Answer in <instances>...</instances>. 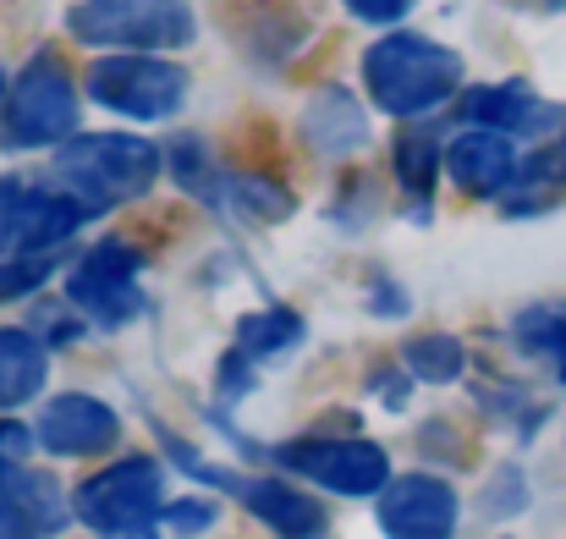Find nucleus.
<instances>
[{
    "mask_svg": "<svg viewBox=\"0 0 566 539\" xmlns=\"http://www.w3.org/2000/svg\"><path fill=\"white\" fill-rule=\"evenodd\" d=\"M0 94H6V72H0Z\"/></svg>",
    "mask_w": 566,
    "mask_h": 539,
    "instance_id": "cd10ccee",
    "label": "nucleus"
},
{
    "mask_svg": "<svg viewBox=\"0 0 566 539\" xmlns=\"http://www.w3.org/2000/svg\"><path fill=\"white\" fill-rule=\"evenodd\" d=\"M231 496L270 529L275 539H314L325 535V507L314 496H303L297 485L286 479H231Z\"/></svg>",
    "mask_w": 566,
    "mask_h": 539,
    "instance_id": "4468645a",
    "label": "nucleus"
},
{
    "mask_svg": "<svg viewBox=\"0 0 566 539\" xmlns=\"http://www.w3.org/2000/svg\"><path fill=\"white\" fill-rule=\"evenodd\" d=\"M303 342V320L292 309H259V314H242L237 320V353L253 363L281 359Z\"/></svg>",
    "mask_w": 566,
    "mask_h": 539,
    "instance_id": "6ab92c4d",
    "label": "nucleus"
},
{
    "mask_svg": "<svg viewBox=\"0 0 566 539\" xmlns=\"http://www.w3.org/2000/svg\"><path fill=\"white\" fill-rule=\"evenodd\" d=\"M562 198H566V138H551V144H539L517 166V182L506 193V209L512 215H539V209H551Z\"/></svg>",
    "mask_w": 566,
    "mask_h": 539,
    "instance_id": "f3484780",
    "label": "nucleus"
},
{
    "mask_svg": "<svg viewBox=\"0 0 566 539\" xmlns=\"http://www.w3.org/2000/svg\"><path fill=\"white\" fill-rule=\"evenodd\" d=\"M88 100L133 122H166L188 105V72L166 55H105L88 66Z\"/></svg>",
    "mask_w": 566,
    "mask_h": 539,
    "instance_id": "423d86ee",
    "label": "nucleus"
},
{
    "mask_svg": "<svg viewBox=\"0 0 566 539\" xmlns=\"http://www.w3.org/2000/svg\"><path fill=\"white\" fill-rule=\"evenodd\" d=\"M50 374V353L33 331H0V413L33 402L44 391Z\"/></svg>",
    "mask_w": 566,
    "mask_h": 539,
    "instance_id": "dca6fc26",
    "label": "nucleus"
},
{
    "mask_svg": "<svg viewBox=\"0 0 566 539\" xmlns=\"http://www.w3.org/2000/svg\"><path fill=\"white\" fill-rule=\"evenodd\" d=\"M484 512H490V518H495V512H501V518H506V512H523V474L506 468V490L490 485V490H484Z\"/></svg>",
    "mask_w": 566,
    "mask_h": 539,
    "instance_id": "bb28decb",
    "label": "nucleus"
},
{
    "mask_svg": "<svg viewBox=\"0 0 566 539\" xmlns=\"http://www.w3.org/2000/svg\"><path fill=\"white\" fill-rule=\"evenodd\" d=\"M214 518H220V507H214V501H203V496H188V501H171L160 524H171V529H182V535H198V529H209Z\"/></svg>",
    "mask_w": 566,
    "mask_h": 539,
    "instance_id": "b1692460",
    "label": "nucleus"
},
{
    "mask_svg": "<svg viewBox=\"0 0 566 539\" xmlns=\"http://www.w3.org/2000/svg\"><path fill=\"white\" fill-rule=\"evenodd\" d=\"M275 463L292 468V474H303V479H314L319 490L353 496V501L379 496V490L390 485V457H385V446L358 440V435H325V440L308 435V440H286V446L275 452Z\"/></svg>",
    "mask_w": 566,
    "mask_h": 539,
    "instance_id": "6e6552de",
    "label": "nucleus"
},
{
    "mask_svg": "<svg viewBox=\"0 0 566 539\" xmlns=\"http://www.w3.org/2000/svg\"><path fill=\"white\" fill-rule=\"evenodd\" d=\"M33 440L50 452V457H99L122 440V413L88 391H61L44 402L39 424H33Z\"/></svg>",
    "mask_w": 566,
    "mask_h": 539,
    "instance_id": "9d476101",
    "label": "nucleus"
},
{
    "mask_svg": "<svg viewBox=\"0 0 566 539\" xmlns=\"http://www.w3.org/2000/svg\"><path fill=\"white\" fill-rule=\"evenodd\" d=\"M72 39L99 44L111 55H160L192 44L188 0H77L66 11Z\"/></svg>",
    "mask_w": 566,
    "mask_h": 539,
    "instance_id": "7ed1b4c3",
    "label": "nucleus"
},
{
    "mask_svg": "<svg viewBox=\"0 0 566 539\" xmlns=\"http://www.w3.org/2000/svg\"><path fill=\"white\" fill-rule=\"evenodd\" d=\"M517 166L523 160L512 149V133H495V127H473L446 144V177L468 198H506L517 182Z\"/></svg>",
    "mask_w": 566,
    "mask_h": 539,
    "instance_id": "ddd939ff",
    "label": "nucleus"
},
{
    "mask_svg": "<svg viewBox=\"0 0 566 539\" xmlns=\"http://www.w3.org/2000/svg\"><path fill=\"white\" fill-rule=\"evenodd\" d=\"M342 6H347L358 22H379V28H385V22H401V17L412 11V0H342Z\"/></svg>",
    "mask_w": 566,
    "mask_h": 539,
    "instance_id": "393cba45",
    "label": "nucleus"
},
{
    "mask_svg": "<svg viewBox=\"0 0 566 539\" xmlns=\"http://www.w3.org/2000/svg\"><path fill=\"white\" fill-rule=\"evenodd\" d=\"M155 177H160V149L133 133H77L55 149V182L94 215L144 198Z\"/></svg>",
    "mask_w": 566,
    "mask_h": 539,
    "instance_id": "f03ea898",
    "label": "nucleus"
},
{
    "mask_svg": "<svg viewBox=\"0 0 566 539\" xmlns=\"http://www.w3.org/2000/svg\"><path fill=\"white\" fill-rule=\"evenodd\" d=\"M440 172H446V149L429 133H401V144H396V177L407 187V198L418 204V215L429 209V193H434Z\"/></svg>",
    "mask_w": 566,
    "mask_h": 539,
    "instance_id": "aec40b11",
    "label": "nucleus"
},
{
    "mask_svg": "<svg viewBox=\"0 0 566 539\" xmlns=\"http://www.w3.org/2000/svg\"><path fill=\"white\" fill-rule=\"evenodd\" d=\"M407 374H418V380H429V385H451L457 374H462V342L457 336H418V342H407Z\"/></svg>",
    "mask_w": 566,
    "mask_h": 539,
    "instance_id": "4be33fe9",
    "label": "nucleus"
},
{
    "mask_svg": "<svg viewBox=\"0 0 566 539\" xmlns=\"http://www.w3.org/2000/svg\"><path fill=\"white\" fill-rule=\"evenodd\" d=\"M517 342H523V353L556 363V380L566 385V309H528L517 320Z\"/></svg>",
    "mask_w": 566,
    "mask_h": 539,
    "instance_id": "412c9836",
    "label": "nucleus"
},
{
    "mask_svg": "<svg viewBox=\"0 0 566 539\" xmlns=\"http://www.w3.org/2000/svg\"><path fill=\"white\" fill-rule=\"evenodd\" d=\"M55 270V248L50 253H6L0 259V303H17L28 292H39Z\"/></svg>",
    "mask_w": 566,
    "mask_h": 539,
    "instance_id": "5701e85b",
    "label": "nucleus"
},
{
    "mask_svg": "<svg viewBox=\"0 0 566 539\" xmlns=\"http://www.w3.org/2000/svg\"><path fill=\"white\" fill-rule=\"evenodd\" d=\"M462 83V55L423 33H385L364 55V89L385 116L418 122L440 111Z\"/></svg>",
    "mask_w": 566,
    "mask_h": 539,
    "instance_id": "f257e3e1",
    "label": "nucleus"
},
{
    "mask_svg": "<svg viewBox=\"0 0 566 539\" xmlns=\"http://www.w3.org/2000/svg\"><path fill=\"white\" fill-rule=\"evenodd\" d=\"M138 276H144V253H138L133 242H122V237H105V242H94V248L72 265L66 298H72L94 325L116 331V325L138 320V309H144Z\"/></svg>",
    "mask_w": 566,
    "mask_h": 539,
    "instance_id": "0eeeda50",
    "label": "nucleus"
},
{
    "mask_svg": "<svg viewBox=\"0 0 566 539\" xmlns=\"http://www.w3.org/2000/svg\"><path fill=\"white\" fill-rule=\"evenodd\" d=\"M166 474L155 457H122L111 468H99L94 479L77 485L72 512L77 524H88L105 539H144L166 518Z\"/></svg>",
    "mask_w": 566,
    "mask_h": 539,
    "instance_id": "20e7f679",
    "label": "nucleus"
},
{
    "mask_svg": "<svg viewBox=\"0 0 566 539\" xmlns=\"http://www.w3.org/2000/svg\"><path fill=\"white\" fill-rule=\"evenodd\" d=\"M0 133L11 149H61L66 138H77V89H72L61 55H33L11 77Z\"/></svg>",
    "mask_w": 566,
    "mask_h": 539,
    "instance_id": "39448f33",
    "label": "nucleus"
},
{
    "mask_svg": "<svg viewBox=\"0 0 566 539\" xmlns=\"http://www.w3.org/2000/svg\"><path fill=\"white\" fill-rule=\"evenodd\" d=\"M462 524V501L434 474H401L379 490V535L385 539H451Z\"/></svg>",
    "mask_w": 566,
    "mask_h": 539,
    "instance_id": "1a4fd4ad",
    "label": "nucleus"
},
{
    "mask_svg": "<svg viewBox=\"0 0 566 539\" xmlns=\"http://www.w3.org/2000/svg\"><path fill=\"white\" fill-rule=\"evenodd\" d=\"M303 138L308 149L319 155H353L369 144V122H364V105L347 94V89H319L303 111Z\"/></svg>",
    "mask_w": 566,
    "mask_h": 539,
    "instance_id": "2eb2a0df",
    "label": "nucleus"
},
{
    "mask_svg": "<svg viewBox=\"0 0 566 539\" xmlns=\"http://www.w3.org/2000/svg\"><path fill=\"white\" fill-rule=\"evenodd\" d=\"M462 116L473 127H495V133H539V144L566 138V111L562 105H545L528 83H484L462 100Z\"/></svg>",
    "mask_w": 566,
    "mask_h": 539,
    "instance_id": "f8f14e48",
    "label": "nucleus"
},
{
    "mask_svg": "<svg viewBox=\"0 0 566 539\" xmlns=\"http://www.w3.org/2000/svg\"><path fill=\"white\" fill-rule=\"evenodd\" d=\"M209 198L214 204H226V209H237V215H248V220H286L292 209H297V198L281 187V182L270 177H253V172H237V177H220L209 187Z\"/></svg>",
    "mask_w": 566,
    "mask_h": 539,
    "instance_id": "a211bd4d",
    "label": "nucleus"
},
{
    "mask_svg": "<svg viewBox=\"0 0 566 539\" xmlns=\"http://www.w3.org/2000/svg\"><path fill=\"white\" fill-rule=\"evenodd\" d=\"M77 518L55 485V474L39 468H11L0 479V539H55Z\"/></svg>",
    "mask_w": 566,
    "mask_h": 539,
    "instance_id": "9b49d317",
    "label": "nucleus"
},
{
    "mask_svg": "<svg viewBox=\"0 0 566 539\" xmlns=\"http://www.w3.org/2000/svg\"><path fill=\"white\" fill-rule=\"evenodd\" d=\"M28 446H33V435H28L22 424H0V479H6L11 468H22Z\"/></svg>",
    "mask_w": 566,
    "mask_h": 539,
    "instance_id": "a878e982",
    "label": "nucleus"
}]
</instances>
